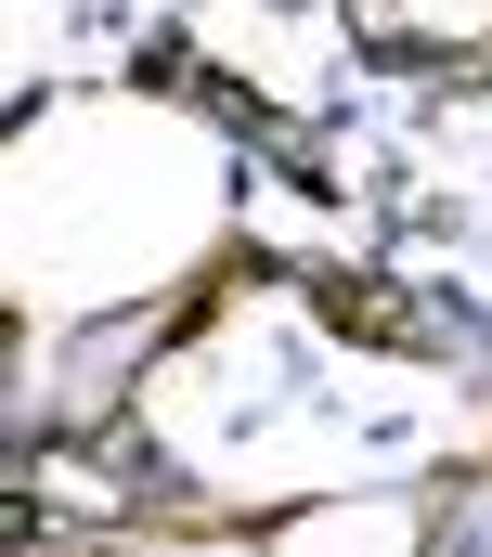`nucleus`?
Returning a JSON list of instances; mask_svg holds the SVG:
<instances>
[{"label":"nucleus","instance_id":"f257e3e1","mask_svg":"<svg viewBox=\"0 0 492 557\" xmlns=\"http://www.w3.org/2000/svg\"><path fill=\"white\" fill-rule=\"evenodd\" d=\"M480 65H492V52H480Z\"/></svg>","mask_w":492,"mask_h":557}]
</instances>
